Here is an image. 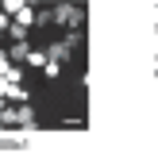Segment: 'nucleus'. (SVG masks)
I'll list each match as a JSON object with an SVG mask.
<instances>
[{
    "label": "nucleus",
    "instance_id": "nucleus-2",
    "mask_svg": "<svg viewBox=\"0 0 158 154\" xmlns=\"http://www.w3.org/2000/svg\"><path fill=\"white\" fill-rule=\"evenodd\" d=\"M0 123H4V127H19V104H4V112H0Z\"/></svg>",
    "mask_w": 158,
    "mask_h": 154
},
{
    "label": "nucleus",
    "instance_id": "nucleus-9",
    "mask_svg": "<svg viewBox=\"0 0 158 154\" xmlns=\"http://www.w3.org/2000/svg\"><path fill=\"white\" fill-rule=\"evenodd\" d=\"M62 43H66L69 50H73V46H81V43H85V27H81V31H69V35L62 38Z\"/></svg>",
    "mask_w": 158,
    "mask_h": 154
},
{
    "label": "nucleus",
    "instance_id": "nucleus-14",
    "mask_svg": "<svg viewBox=\"0 0 158 154\" xmlns=\"http://www.w3.org/2000/svg\"><path fill=\"white\" fill-rule=\"evenodd\" d=\"M35 4H39V0H35Z\"/></svg>",
    "mask_w": 158,
    "mask_h": 154
},
{
    "label": "nucleus",
    "instance_id": "nucleus-4",
    "mask_svg": "<svg viewBox=\"0 0 158 154\" xmlns=\"http://www.w3.org/2000/svg\"><path fill=\"white\" fill-rule=\"evenodd\" d=\"M46 58H50V62H66V58H69V46H66V43L46 46Z\"/></svg>",
    "mask_w": 158,
    "mask_h": 154
},
{
    "label": "nucleus",
    "instance_id": "nucleus-6",
    "mask_svg": "<svg viewBox=\"0 0 158 154\" xmlns=\"http://www.w3.org/2000/svg\"><path fill=\"white\" fill-rule=\"evenodd\" d=\"M50 23H54L50 8H35V27H50Z\"/></svg>",
    "mask_w": 158,
    "mask_h": 154
},
{
    "label": "nucleus",
    "instance_id": "nucleus-5",
    "mask_svg": "<svg viewBox=\"0 0 158 154\" xmlns=\"http://www.w3.org/2000/svg\"><path fill=\"white\" fill-rule=\"evenodd\" d=\"M12 19H15V23H23V27H31V23H35V8H19Z\"/></svg>",
    "mask_w": 158,
    "mask_h": 154
},
{
    "label": "nucleus",
    "instance_id": "nucleus-13",
    "mask_svg": "<svg viewBox=\"0 0 158 154\" xmlns=\"http://www.w3.org/2000/svg\"><path fill=\"white\" fill-rule=\"evenodd\" d=\"M8 23H12V15H8L4 8H0V35H4V31H8Z\"/></svg>",
    "mask_w": 158,
    "mask_h": 154
},
{
    "label": "nucleus",
    "instance_id": "nucleus-3",
    "mask_svg": "<svg viewBox=\"0 0 158 154\" xmlns=\"http://www.w3.org/2000/svg\"><path fill=\"white\" fill-rule=\"evenodd\" d=\"M27 54H31V46H27V38H19V43H12V50H8V58H12V62H27Z\"/></svg>",
    "mask_w": 158,
    "mask_h": 154
},
{
    "label": "nucleus",
    "instance_id": "nucleus-10",
    "mask_svg": "<svg viewBox=\"0 0 158 154\" xmlns=\"http://www.w3.org/2000/svg\"><path fill=\"white\" fill-rule=\"evenodd\" d=\"M31 123H35V112H31V108L19 100V127H31Z\"/></svg>",
    "mask_w": 158,
    "mask_h": 154
},
{
    "label": "nucleus",
    "instance_id": "nucleus-12",
    "mask_svg": "<svg viewBox=\"0 0 158 154\" xmlns=\"http://www.w3.org/2000/svg\"><path fill=\"white\" fill-rule=\"evenodd\" d=\"M43 73H46V77H58V73H62V62H46Z\"/></svg>",
    "mask_w": 158,
    "mask_h": 154
},
{
    "label": "nucleus",
    "instance_id": "nucleus-11",
    "mask_svg": "<svg viewBox=\"0 0 158 154\" xmlns=\"http://www.w3.org/2000/svg\"><path fill=\"white\" fill-rule=\"evenodd\" d=\"M0 8H4L8 15H15V12H19V8H27V4H23V0H0Z\"/></svg>",
    "mask_w": 158,
    "mask_h": 154
},
{
    "label": "nucleus",
    "instance_id": "nucleus-7",
    "mask_svg": "<svg viewBox=\"0 0 158 154\" xmlns=\"http://www.w3.org/2000/svg\"><path fill=\"white\" fill-rule=\"evenodd\" d=\"M8 38H12V43H19V38H27V27H23V23H8Z\"/></svg>",
    "mask_w": 158,
    "mask_h": 154
},
{
    "label": "nucleus",
    "instance_id": "nucleus-1",
    "mask_svg": "<svg viewBox=\"0 0 158 154\" xmlns=\"http://www.w3.org/2000/svg\"><path fill=\"white\" fill-rule=\"evenodd\" d=\"M50 15H54V23H62V27H69V31L85 27V4H77V0H54Z\"/></svg>",
    "mask_w": 158,
    "mask_h": 154
},
{
    "label": "nucleus",
    "instance_id": "nucleus-8",
    "mask_svg": "<svg viewBox=\"0 0 158 154\" xmlns=\"http://www.w3.org/2000/svg\"><path fill=\"white\" fill-rule=\"evenodd\" d=\"M27 62H31V69H43L50 58H46V50H31V54H27Z\"/></svg>",
    "mask_w": 158,
    "mask_h": 154
}]
</instances>
